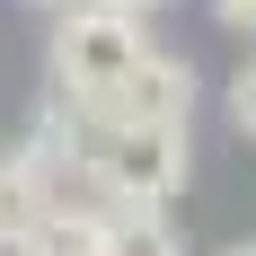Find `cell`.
I'll list each match as a JSON object with an SVG mask.
<instances>
[{
	"label": "cell",
	"mask_w": 256,
	"mask_h": 256,
	"mask_svg": "<svg viewBox=\"0 0 256 256\" xmlns=\"http://www.w3.org/2000/svg\"><path fill=\"white\" fill-rule=\"evenodd\" d=\"M230 115H238V132L256 142V62H248V71L230 80Z\"/></svg>",
	"instance_id": "cell-7"
},
{
	"label": "cell",
	"mask_w": 256,
	"mask_h": 256,
	"mask_svg": "<svg viewBox=\"0 0 256 256\" xmlns=\"http://www.w3.org/2000/svg\"><path fill=\"white\" fill-rule=\"evenodd\" d=\"M98 238H106V204H62L53 194L9 256H98Z\"/></svg>",
	"instance_id": "cell-5"
},
{
	"label": "cell",
	"mask_w": 256,
	"mask_h": 256,
	"mask_svg": "<svg viewBox=\"0 0 256 256\" xmlns=\"http://www.w3.org/2000/svg\"><path fill=\"white\" fill-rule=\"evenodd\" d=\"M71 18L53 26V88L71 106H88L106 80L132 71V53H142V18L132 9H106V0H62Z\"/></svg>",
	"instance_id": "cell-2"
},
{
	"label": "cell",
	"mask_w": 256,
	"mask_h": 256,
	"mask_svg": "<svg viewBox=\"0 0 256 256\" xmlns=\"http://www.w3.org/2000/svg\"><path fill=\"white\" fill-rule=\"evenodd\" d=\"M53 204V159L26 142V150H9L0 159V256L18 248L26 230H36V212Z\"/></svg>",
	"instance_id": "cell-4"
},
{
	"label": "cell",
	"mask_w": 256,
	"mask_h": 256,
	"mask_svg": "<svg viewBox=\"0 0 256 256\" xmlns=\"http://www.w3.org/2000/svg\"><path fill=\"white\" fill-rule=\"evenodd\" d=\"M106 9H132V18H150V9H168V0H106Z\"/></svg>",
	"instance_id": "cell-9"
},
{
	"label": "cell",
	"mask_w": 256,
	"mask_h": 256,
	"mask_svg": "<svg viewBox=\"0 0 256 256\" xmlns=\"http://www.w3.org/2000/svg\"><path fill=\"white\" fill-rule=\"evenodd\" d=\"M212 18L230 26V36H256V0H212Z\"/></svg>",
	"instance_id": "cell-8"
},
{
	"label": "cell",
	"mask_w": 256,
	"mask_h": 256,
	"mask_svg": "<svg viewBox=\"0 0 256 256\" xmlns=\"http://www.w3.org/2000/svg\"><path fill=\"white\" fill-rule=\"evenodd\" d=\"M98 256H186V230H168V204H106Z\"/></svg>",
	"instance_id": "cell-6"
},
{
	"label": "cell",
	"mask_w": 256,
	"mask_h": 256,
	"mask_svg": "<svg viewBox=\"0 0 256 256\" xmlns=\"http://www.w3.org/2000/svg\"><path fill=\"white\" fill-rule=\"evenodd\" d=\"M221 256H256V238H238V248H221Z\"/></svg>",
	"instance_id": "cell-10"
},
{
	"label": "cell",
	"mask_w": 256,
	"mask_h": 256,
	"mask_svg": "<svg viewBox=\"0 0 256 256\" xmlns=\"http://www.w3.org/2000/svg\"><path fill=\"white\" fill-rule=\"evenodd\" d=\"M194 115V71H186L177 53H132V71L124 80H106L98 98L80 106V124L88 132H124V124H186Z\"/></svg>",
	"instance_id": "cell-3"
},
{
	"label": "cell",
	"mask_w": 256,
	"mask_h": 256,
	"mask_svg": "<svg viewBox=\"0 0 256 256\" xmlns=\"http://www.w3.org/2000/svg\"><path fill=\"white\" fill-rule=\"evenodd\" d=\"M26 9H62V0H26Z\"/></svg>",
	"instance_id": "cell-11"
},
{
	"label": "cell",
	"mask_w": 256,
	"mask_h": 256,
	"mask_svg": "<svg viewBox=\"0 0 256 256\" xmlns=\"http://www.w3.org/2000/svg\"><path fill=\"white\" fill-rule=\"evenodd\" d=\"M80 168H88V186H98L106 204H177V194H186V124L88 132Z\"/></svg>",
	"instance_id": "cell-1"
}]
</instances>
